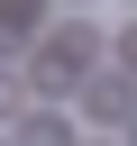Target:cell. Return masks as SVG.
<instances>
[{"label": "cell", "mask_w": 137, "mask_h": 146, "mask_svg": "<svg viewBox=\"0 0 137 146\" xmlns=\"http://www.w3.org/2000/svg\"><path fill=\"white\" fill-rule=\"evenodd\" d=\"M18 146H73V128L55 110H37V119H18Z\"/></svg>", "instance_id": "cell-3"}, {"label": "cell", "mask_w": 137, "mask_h": 146, "mask_svg": "<svg viewBox=\"0 0 137 146\" xmlns=\"http://www.w3.org/2000/svg\"><path fill=\"white\" fill-rule=\"evenodd\" d=\"M91 55H100V27H55V36L37 46V91H73Z\"/></svg>", "instance_id": "cell-1"}, {"label": "cell", "mask_w": 137, "mask_h": 146, "mask_svg": "<svg viewBox=\"0 0 137 146\" xmlns=\"http://www.w3.org/2000/svg\"><path fill=\"white\" fill-rule=\"evenodd\" d=\"M82 110H91V119H137V82H128V73H91V82H82Z\"/></svg>", "instance_id": "cell-2"}, {"label": "cell", "mask_w": 137, "mask_h": 146, "mask_svg": "<svg viewBox=\"0 0 137 146\" xmlns=\"http://www.w3.org/2000/svg\"><path fill=\"white\" fill-rule=\"evenodd\" d=\"M18 100H27V91H18V82H9V73H0V119H9V110H18Z\"/></svg>", "instance_id": "cell-5"}, {"label": "cell", "mask_w": 137, "mask_h": 146, "mask_svg": "<svg viewBox=\"0 0 137 146\" xmlns=\"http://www.w3.org/2000/svg\"><path fill=\"white\" fill-rule=\"evenodd\" d=\"M128 146H137V119H128Z\"/></svg>", "instance_id": "cell-6"}, {"label": "cell", "mask_w": 137, "mask_h": 146, "mask_svg": "<svg viewBox=\"0 0 137 146\" xmlns=\"http://www.w3.org/2000/svg\"><path fill=\"white\" fill-rule=\"evenodd\" d=\"M37 18H46V0H0V36H27Z\"/></svg>", "instance_id": "cell-4"}]
</instances>
